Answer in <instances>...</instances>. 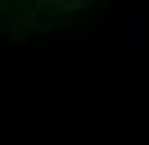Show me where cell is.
I'll return each instance as SVG.
<instances>
[{"label":"cell","instance_id":"1","mask_svg":"<svg viewBox=\"0 0 149 145\" xmlns=\"http://www.w3.org/2000/svg\"><path fill=\"white\" fill-rule=\"evenodd\" d=\"M140 23H145V14H140V9H131V14L118 23V36H113V41H118V45H140V41H145Z\"/></svg>","mask_w":149,"mask_h":145},{"label":"cell","instance_id":"2","mask_svg":"<svg viewBox=\"0 0 149 145\" xmlns=\"http://www.w3.org/2000/svg\"><path fill=\"white\" fill-rule=\"evenodd\" d=\"M36 23H41L36 14H18V18H14V23H9V36H14V41H18V36H27V32H32V27H36Z\"/></svg>","mask_w":149,"mask_h":145}]
</instances>
